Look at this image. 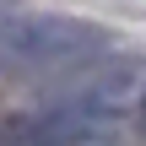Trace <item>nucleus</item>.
Segmentation results:
<instances>
[{
    "instance_id": "f257e3e1",
    "label": "nucleus",
    "mask_w": 146,
    "mask_h": 146,
    "mask_svg": "<svg viewBox=\"0 0 146 146\" xmlns=\"http://www.w3.org/2000/svg\"><path fill=\"white\" fill-rule=\"evenodd\" d=\"M103 54H114V33L87 22V16H60V11L0 16V76L60 81Z\"/></svg>"
},
{
    "instance_id": "f03ea898",
    "label": "nucleus",
    "mask_w": 146,
    "mask_h": 146,
    "mask_svg": "<svg viewBox=\"0 0 146 146\" xmlns=\"http://www.w3.org/2000/svg\"><path fill=\"white\" fill-rule=\"evenodd\" d=\"M135 119H141V135H146V87H141V103H135Z\"/></svg>"
}]
</instances>
